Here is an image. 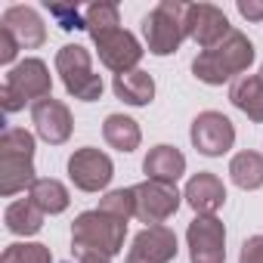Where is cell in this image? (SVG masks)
Returning <instances> with one entry per match:
<instances>
[{
  "instance_id": "603a6c76",
  "label": "cell",
  "mask_w": 263,
  "mask_h": 263,
  "mask_svg": "<svg viewBox=\"0 0 263 263\" xmlns=\"http://www.w3.org/2000/svg\"><path fill=\"white\" fill-rule=\"evenodd\" d=\"M28 198H31L44 214H50V217L68 211V204H71V195H68L65 183H59V180H53V177H37V183L28 189Z\"/></svg>"
},
{
  "instance_id": "d6986e66",
  "label": "cell",
  "mask_w": 263,
  "mask_h": 263,
  "mask_svg": "<svg viewBox=\"0 0 263 263\" xmlns=\"http://www.w3.org/2000/svg\"><path fill=\"white\" fill-rule=\"evenodd\" d=\"M229 102L248 115L254 124H263V81L257 74H241L229 84Z\"/></svg>"
},
{
  "instance_id": "5b68a950",
  "label": "cell",
  "mask_w": 263,
  "mask_h": 263,
  "mask_svg": "<svg viewBox=\"0 0 263 263\" xmlns=\"http://www.w3.org/2000/svg\"><path fill=\"white\" fill-rule=\"evenodd\" d=\"M124 238H127V223L102 214L99 208L78 214L71 223V248H90L105 257H118L124 251Z\"/></svg>"
},
{
  "instance_id": "83f0119b",
  "label": "cell",
  "mask_w": 263,
  "mask_h": 263,
  "mask_svg": "<svg viewBox=\"0 0 263 263\" xmlns=\"http://www.w3.org/2000/svg\"><path fill=\"white\" fill-rule=\"evenodd\" d=\"M238 263H263V235H251L241 241Z\"/></svg>"
},
{
  "instance_id": "8fae6325",
  "label": "cell",
  "mask_w": 263,
  "mask_h": 263,
  "mask_svg": "<svg viewBox=\"0 0 263 263\" xmlns=\"http://www.w3.org/2000/svg\"><path fill=\"white\" fill-rule=\"evenodd\" d=\"M189 263H226V226L217 217H195L186 229Z\"/></svg>"
},
{
  "instance_id": "4fadbf2b",
  "label": "cell",
  "mask_w": 263,
  "mask_h": 263,
  "mask_svg": "<svg viewBox=\"0 0 263 263\" xmlns=\"http://www.w3.org/2000/svg\"><path fill=\"white\" fill-rule=\"evenodd\" d=\"M31 124H34V134L50 143V146H62L71 140V130H74V118H71V108L53 96L41 99L31 105Z\"/></svg>"
},
{
  "instance_id": "ba28073f",
  "label": "cell",
  "mask_w": 263,
  "mask_h": 263,
  "mask_svg": "<svg viewBox=\"0 0 263 263\" xmlns=\"http://www.w3.org/2000/svg\"><path fill=\"white\" fill-rule=\"evenodd\" d=\"M137 195V220L146 226H164L183 204V192L174 183H158V180H143L134 186Z\"/></svg>"
},
{
  "instance_id": "4dcf8cb0",
  "label": "cell",
  "mask_w": 263,
  "mask_h": 263,
  "mask_svg": "<svg viewBox=\"0 0 263 263\" xmlns=\"http://www.w3.org/2000/svg\"><path fill=\"white\" fill-rule=\"evenodd\" d=\"M71 263H111V257H105L99 251H90V248H74V260Z\"/></svg>"
},
{
  "instance_id": "9c48e42d",
  "label": "cell",
  "mask_w": 263,
  "mask_h": 263,
  "mask_svg": "<svg viewBox=\"0 0 263 263\" xmlns=\"http://www.w3.org/2000/svg\"><path fill=\"white\" fill-rule=\"evenodd\" d=\"M96 44V56L99 62L115 71V74H127V71H137L140 59H143V44L137 41L134 31H127V28H111V31H102L93 37Z\"/></svg>"
},
{
  "instance_id": "f546056e",
  "label": "cell",
  "mask_w": 263,
  "mask_h": 263,
  "mask_svg": "<svg viewBox=\"0 0 263 263\" xmlns=\"http://www.w3.org/2000/svg\"><path fill=\"white\" fill-rule=\"evenodd\" d=\"M235 10L248 22H263V0H238Z\"/></svg>"
},
{
  "instance_id": "277c9868",
  "label": "cell",
  "mask_w": 263,
  "mask_h": 263,
  "mask_svg": "<svg viewBox=\"0 0 263 263\" xmlns=\"http://www.w3.org/2000/svg\"><path fill=\"white\" fill-rule=\"evenodd\" d=\"M186 4L161 0L143 16V41L152 56H171L186 41Z\"/></svg>"
},
{
  "instance_id": "2e32d148",
  "label": "cell",
  "mask_w": 263,
  "mask_h": 263,
  "mask_svg": "<svg viewBox=\"0 0 263 263\" xmlns=\"http://www.w3.org/2000/svg\"><path fill=\"white\" fill-rule=\"evenodd\" d=\"M0 28H7L22 50H37L47 44V25L41 19V13L34 7H25V4H16V7H7L4 16H0Z\"/></svg>"
},
{
  "instance_id": "7c38bea8",
  "label": "cell",
  "mask_w": 263,
  "mask_h": 263,
  "mask_svg": "<svg viewBox=\"0 0 263 263\" xmlns=\"http://www.w3.org/2000/svg\"><path fill=\"white\" fill-rule=\"evenodd\" d=\"M235 28L229 25L226 13L217 4H186V34L201 47L211 50L217 44H223Z\"/></svg>"
},
{
  "instance_id": "7402d4cb",
  "label": "cell",
  "mask_w": 263,
  "mask_h": 263,
  "mask_svg": "<svg viewBox=\"0 0 263 263\" xmlns=\"http://www.w3.org/2000/svg\"><path fill=\"white\" fill-rule=\"evenodd\" d=\"M229 180L245 192L260 189L263 186V152H254V149L235 152L229 161Z\"/></svg>"
},
{
  "instance_id": "cb8c5ba5",
  "label": "cell",
  "mask_w": 263,
  "mask_h": 263,
  "mask_svg": "<svg viewBox=\"0 0 263 263\" xmlns=\"http://www.w3.org/2000/svg\"><path fill=\"white\" fill-rule=\"evenodd\" d=\"M84 22H87L90 37H96L102 31L121 28V10H118V4H90V7H84Z\"/></svg>"
},
{
  "instance_id": "6da1fadb",
  "label": "cell",
  "mask_w": 263,
  "mask_h": 263,
  "mask_svg": "<svg viewBox=\"0 0 263 263\" xmlns=\"http://www.w3.org/2000/svg\"><path fill=\"white\" fill-rule=\"evenodd\" d=\"M254 56H257V50H254V44L248 41V34L232 31L223 44H217V47H211V50H201V53L192 59V74H195L201 84H208V87H220V84H226V81L241 78V74L251 68Z\"/></svg>"
},
{
  "instance_id": "9a60e30c",
  "label": "cell",
  "mask_w": 263,
  "mask_h": 263,
  "mask_svg": "<svg viewBox=\"0 0 263 263\" xmlns=\"http://www.w3.org/2000/svg\"><path fill=\"white\" fill-rule=\"evenodd\" d=\"M183 201L195 211V217H217V211L226 204V186L217 174L198 171L189 177L183 189Z\"/></svg>"
},
{
  "instance_id": "1f68e13d",
  "label": "cell",
  "mask_w": 263,
  "mask_h": 263,
  "mask_svg": "<svg viewBox=\"0 0 263 263\" xmlns=\"http://www.w3.org/2000/svg\"><path fill=\"white\" fill-rule=\"evenodd\" d=\"M257 78H260V81H263V65H260V71H257Z\"/></svg>"
},
{
  "instance_id": "3957f363",
  "label": "cell",
  "mask_w": 263,
  "mask_h": 263,
  "mask_svg": "<svg viewBox=\"0 0 263 263\" xmlns=\"http://www.w3.org/2000/svg\"><path fill=\"white\" fill-rule=\"evenodd\" d=\"M50 90H53L50 65L37 56H28L7 71L4 87H0V105H4L7 115H13V111H22L28 102L34 105V102L47 99Z\"/></svg>"
},
{
  "instance_id": "7a4b0ae2",
  "label": "cell",
  "mask_w": 263,
  "mask_h": 263,
  "mask_svg": "<svg viewBox=\"0 0 263 263\" xmlns=\"http://www.w3.org/2000/svg\"><path fill=\"white\" fill-rule=\"evenodd\" d=\"M34 134L25 127H7L0 134V195L13 198L37 183L34 174Z\"/></svg>"
},
{
  "instance_id": "484cf974",
  "label": "cell",
  "mask_w": 263,
  "mask_h": 263,
  "mask_svg": "<svg viewBox=\"0 0 263 263\" xmlns=\"http://www.w3.org/2000/svg\"><path fill=\"white\" fill-rule=\"evenodd\" d=\"M0 263H53V254L41 241H13L7 245Z\"/></svg>"
},
{
  "instance_id": "4316f807",
  "label": "cell",
  "mask_w": 263,
  "mask_h": 263,
  "mask_svg": "<svg viewBox=\"0 0 263 263\" xmlns=\"http://www.w3.org/2000/svg\"><path fill=\"white\" fill-rule=\"evenodd\" d=\"M47 10L50 16L56 19V25L62 31H87V22H84V10L78 4H59V0H47Z\"/></svg>"
},
{
  "instance_id": "8992f818",
  "label": "cell",
  "mask_w": 263,
  "mask_h": 263,
  "mask_svg": "<svg viewBox=\"0 0 263 263\" xmlns=\"http://www.w3.org/2000/svg\"><path fill=\"white\" fill-rule=\"evenodd\" d=\"M56 74L62 78V87L68 96L81 99V102H96L105 90L102 74L93 71V59L90 50L81 44H65L56 53Z\"/></svg>"
},
{
  "instance_id": "30bf717a",
  "label": "cell",
  "mask_w": 263,
  "mask_h": 263,
  "mask_svg": "<svg viewBox=\"0 0 263 263\" xmlns=\"http://www.w3.org/2000/svg\"><path fill=\"white\" fill-rule=\"evenodd\" d=\"M115 177V164L111 158L96 149V146H84V149H74L71 158H68V180L74 183V189L81 192H102L108 189Z\"/></svg>"
},
{
  "instance_id": "52a82bcc",
  "label": "cell",
  "mask_w": 263,
  "mask_h": 263,
  "mask_svg": "<svg viewBox=\"0 0 263 263\" xmlns=\"http://www.w3.org/2000/svg\"><path fill=\"white\" fill-rule=\"evenodd\" d=\"M189 140H192L198 155L220 158L235 146V124L223 111H214V108L198 111L192 118V127H189Z\"/></svg>"
},
{
  "instance_id": "d4e9b609",
  "label": "cell",
  "mask_w": 263,
  "mask_h": 263,
  "mask_svg": "<svg viewBox=\"0 0 263 263\" xmlns=\"http://www.w3.org/2000/svg\"><path fill=\"white\" fill-rule=\"evenodd\" d=\"M99 211L108 214V217H118V220H130L137 217V195H134V186L130 189H111L99 198Z\"/></svg>"
},
{
  "instance_id": "e0dca14e",
  "label": "cell",
  "mask_w": 263,
  "mask_h": 263,
  "mask_svg": "<svg viewBox=\"0 0 263 263\" xmlns=\"http://www.w3.org/2000/svg\"><path fill=\"white\" fill-rule=\"evenodd\" d=\"M143 174L146 180H158V183H174L186 174V155L177 149V146H152L143 158Z\"/></svg>"
},
{
  "instance_id": "ac0fdd59",
  "label": "cell",
  "mask_w": 263,
  "mask_h": 263,
  "mask_svg": "<svg viewBox=\"0 0 263 263\" xmlns=\"http://www.w3.org/2000/svg\"><path fill=\"white\" fill-rule=\"evenodd\" d=\"M111 90H115V96L121 102L134 105V108H143V105H149L155 99V78L149 71H143V68L127 71V74H115Z\"/></svg>"
},
{
  "instance_id": "44dd1931",
  "label": "cell",
  "mask_w": 263,
  "mask_h": 263,
  "mask_svg": "<svg viewBox=\"0 0 263 263\" xmlns=\"http://www.w3.org/2000/svg\"><path fill=\"white\" fill-rule=\"evenodd\" d=\"M44 217H47V214H44L31 198H19V201L7 204V211H4L7 229H10L13 235H22V238L37 235V232L44 229Z\"/></svg>"
},
{
  "instance_id": "ffe728a7",
  "label": "cell",
  "mask_w": 263,
  "mask_h": 263,
  "mask_svg": "<svg viewBox=\"0 0 263 263\" xmlns=\"http://www.w3.org/2000/svg\"><path fill=\"white\" fill-rule=\"evenodd\" d=\"M102 137H105V143L111 149H118V152L127 155V152H137L140 149L143 130H140V124L134 118H127V115H108L102 121Z\"/></svg>"
},
{
  "instance_id": "f1b7e54d",
  "label": "cell",
  "mask_w": 263,
  "mask_h": 263,
  "mask_svg": "<svg viewBox=\"0 0 263 263\" xmlns=\"http://www.w3.org/2000/svg\"><path fill=\"white\" fill-rule=\"evenodd\" d=\"M19 41L7 31V28H0V62H4V65H13L16 62V56H19Z\"/></svg>"
},
{
  "instance_id": "5bb4252c",
  "label": "cell",
  "mask_w": 263,
  "mask_h": 263,
  "mask_svg": "<svg viewBox=\"0 0 263 263\" xmlns=\"http://www.w3.org/2000/svg\"><path fill=\"white\" fill-rule=\"evenodd\" d=\"M177 232L164 223V226H146L143 232L134 235V245L127 251L124 263H171L177 260Z\"/></svg>"
}]
</instances>
